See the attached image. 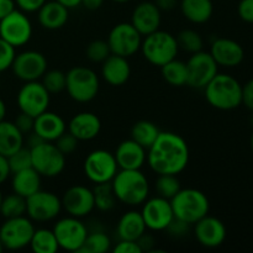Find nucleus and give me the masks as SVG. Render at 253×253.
I'll return each instance as SVG.
<instances>
[{"instance_id": "ea45409f", "label": "nucleus", "mask_w": 253, "mask_h": 253, "mask_svg": "<svg viewBox=\"0 0 253 253\" xmlns=\"http://www.w3.org/2000/svg\"><path fill=\"white\" fill-rule=\"evenodd\" d=\"M85 54L89 61L94 62V63H103L110 56L111 51L106 41H104V40H94L86 46Z\"/></svg>"}, {"instance_id": "09e8293b", "label": "nucleus", "mask_w": 253, "mask_h": 253, "mask_svg": "<svg viewBox=\"0 0 253 253\" xmlns=\"http://www.w3.org/2000/svg\"><path fill=\"white\" fill-rule=\"evenodd\" d=\"M242 104L253 111V79L242 85Z\"/></svg>"}, {"instance_id": "c756f323", "label": "nucleus", "mask_w": 253, "mask_h": 253, "mask_svg": "<svg viewBox=\"0 0 253 253\" xmlns=\"http://www.w3.org/2000/svg\"><path fill=\"white\" fill-rule=\"evenodd\" d=\"M24 146V135L11 121L0 123V155L9 157Z\"/></svg>"}, {"instance_id": "9b49d317", "label": "nucleus", "mask_w": 253, "mask_h": 253, "mask_svg": "<svg viewBox=\"0 0 253 253\" xmlns=\"http://www.w3.org/2000/svg\"><path fill=\"white\" fill-rule=\"evenodd\" d=\"M0 37L12 47H22L32 37V24L26 12L14 9L0 20Z\"/></svg>"}, {"instance_id": "2eb2a0df", "label": "nucleus", "mask_w": 253, "mask_h": 253, "mask_svg": "<svg viewBox=\"0 0 253 253\" xmlns=\"http://www.w3.org/2000/svg\"><path fill=\"white\" fill-rule=\"evenodd\" d=\"M187 85L194 89H204L219 72V66L209 52L199 51L193 53L187 62Z\"/></svg>"}, {"instance_id": "4c0bfd02", "label": "nucleus", "mask_w": 253, "mask_h": 253, "mask_svg": "<svg viewBox=\"0 0 253 253\" xmlns=\"http://www.w3.org/2000/svg\"><path fill=\"white\" fill-rule=\"evenodd\" d=\"M182 189L180 182L177 175L173 174H161L156 180V192L157 195L170 200L179 190Z\"/></svg>"}, {"instance_id": "a19ab883", "label": "nucleus", "mask_w": 253, "mask_h": 253, "mask_svg": "<svg viewBox=\"0 0 253 253\" xmlns=\"http://www.w3.org/2000/svg\"><path fill=\"white\" fill-rule=\"evenodd\" d=\"M7 162H9L10 170L11 174L19 170L26 169V168L32 167V161H31V150L29 147H24L14 152L7 157Z\"/></svg>"}, {"instance_id": "79ce46f5", "label": "nucleus", "mask_w": 253, "mask_h": 253, "mask_svg": "<svg viewBox=\"0 0 253 253\" xmlns=\"http://www.w3.org/2000/svg\"><path fill=\"white\" fill-rule=\"evenodd\" d=\"M15 56H16L15 47H12L0 37V73L11 68Z\"/></svg>"}, {"instance_id": "f8f14e48", "label": "nucleus", "mask_w": 253, "mask_h": 253, "mask_svg": "<svg viewBox=\"0 0 253 253\" xmlns=\"http://www.w3.org/2000/svg\"><path fill=\"white\" fill-rule=\"evenodd\" d=\"M59 249L68 252H79L88 236V229L79 217L67 216L58 220L53 226Z\"/></svg>"}, {"instance_id": "8fccbe9b", "label": "nucleus", "mask_w": 253, "mask_h": 253, "mask_svg": "<svg viewBox=\"0 0 253 253\" xmlns=\"http://www.w3.org/2000/svg\"><path fill=\"white\" fill-rule=\"evenodd\" d=\"M189 226L190 225L185 224V222L180 221V220L174 219L172 222H170L169 226L167 227V231L170 232L173 236H183L184 234H187Z\"/></svg>"}, {"instance_id": "bb28decb", "label": "nucleus", "mask_w": 253, "mask_h": 253, "mask_svg": "<svg viewBox=\"0 0 253 253\" xmlns=\"http://www.w3.org/2000/svg\"><path fill=\"white\" fill-rule=\"evenodd\" d=\"M146 227L141 211L130 210L125 212L116 225V234L120 240L137 241L146 232Z\"/></svg>"}, {"instance_id": "13d9d810", "label": "nucleus", "mask_w": 253, "mask_h": 253, "mask_svg": "<svg viewBox=\"0 0 253 253\" xmlns=\"http://www.w3.org/2000/svg\"><path fill=\"white\" fill-rule=\"evenodd\" d=\"M5 116H6V105L2 99H0V123L5 120Z\"/></svg>"}, {"instance_id": "a878e982", "label": "nucleus", "mask_w": 253, "mask_h": 253, "mask_svg": "<svg viewBox=\"0 0 253 253\" xmlns=\"http://www.w3.org/2000/svg\"><path fill=\"white\" fill-rule=\"evenodd\" d=\"M37 12H39L40 25L46 30L62 29L67 24L69 17L68 9L57 0L46 1Z\"/></svg>"}, {"instance_id": "603ef678", "label": "nucleus", "mask_w": 253, "mask_h": 253, "mask_svg": "<svg viewBox=\"0 0 253 253\" xmlns=\"http://www.w3.org/2000/svg\"><path fill=\"white\" fill-rule=\"evenodd\" d=\"M137 242H138V245H140V247H141V250H142V252L143 251L152 252L153 251V247H155V245H156V242H155V240H153V237L150 236V235H146V232L142 235V236L140 237V239L137 240Z\"/></svg>"}, {"instance_id": "f704fd0d", "label": "nucleus", "mask_w": 253, "mask_h": 253, "mask_svg": "<svg viewBox=\"0 0 253 253\" xmlns=\"http://www.w3.org/2000/svg\"><path fill=\"white\" fill-rule=\"evenodd\" d=\"M93 193L95 208L98 210H100V211H109V210H111L115 207L116 202H118L115 194H114L111 182L95 184Z\"/></svg>"}, {"instance_id": "412c9836", "label": "nucleus", "mask_w": 253, "mask_h": 253, "mask_svg": "<svg viewBox=\"0 0 253 253\" xmlns=\"http://www.w3.org/2000/svg\"><path fill=\"white\" fill-rule=\"evenodd\" d=\"M162 22V11L152 1H142L133 9L131 24L142 37L157 31Z\"/></svg>"}, {"instance_id": "0eeeda50", "label": "nucleus", "mask_w": 253, "mask_h": 253, "mask_svg": "<svg viewBox=\"0 0 253 253\" xmlns=\"http://www.w3.org/2000/svg\"><path fill=\"white\" fill-rule=\"evenodd\" d=\"M30 150L32 168L41 177H58L66 168V156L57 148L54 142L43 141Z\"/></svg>"}, {"instance_id": "de8ad7c7", "label": "nucleus", "mask_w": 253, "mask_h": 253, "mask_svg": "<svg viewBox=\"0 0 253 253\" xmlns=\"http://www.w3.org/2000/svg\"><path fill=\"white\" fill-rule=\"evenodd\" d=\"M15 6L24 12H36L47 0H14Z\"/></svg>"}, {"instance_id": "680f3d73", "label": "nucleus", "mask_w": 253, "mask_h": 253, "mask_svg": "<svg viewBox=\"0 0 253 253\" xmlns=\"http://www.w3.org/2000/svg\"><path fill=\"white\" fill-rule=\"evenodd\" d=\"M2 193H1V190H0V205H1V202H2Z\"/></svg>"}, {"instance_id": "4be33fe9", "label": "nucleus", "mask_w": 253, "mask_h": 253, "mask_svg": "<svg viewBox=\"0 0 253 253\" xmlns=\"http://www.w3.org/2000/svg\"><path fill=\"white\" fill-rule=\"evenodd\" d=\"M114 156L119 169H141L147 160V150L130 138L116 147Z\"/></svg>"}, {"instance_id": "473e14b6", "label": "nucleus", "mask_w": 253, "mask_h": 253, "mask_svg": "<svg viewBox=\"0 0 253 253\" xmlns=\"http://www.w3.org/2000/svg\"><path fill=\"white\" fill-rule=\"evenodd\" d=\"M160 128L148 120L137 121L131 128V138L148 150L160 135Z\"/></svg>"}, {"instance_id": "e433bc0d", "label": "nucleus", "mask_w": 253, "mask_h": 253, "mask_svg": "<svg viewBox=\"0 0 253 253\" xmlns=\"http://www.w3.org/2000/svg\"><path fill=\"white\" fill-rule=\"evenodd\" d=\"M178 42L179 48L184 49V51L189 52V53H197V52L203 51V46H204V41L200 34L195 30L185 29L178 34L175 37Z\"/></svg>"}, {"instance_id": "37998d69", "label": "nucleus", "mask_w": 253, "mask_h": 253, "mask_svg": "<svg viewBox=\"0 0 253 253\" xmlns=\"http://www.w3.org/2000/svg\"><path fill=\"white\" fill-rule=\"evenodd\" d=\"M78 143L79 141L77 140L72 133H69L68 131H66L63 135H61L56 141H54V145L57 146V148H58L64 156H68L71 155V153H73L74 151L77 150V147H78Z\"/></svg>"}, {"instance_id": "20e7f679", "label": "nucleus", "mask_w": 253, "mask_h": 253, "mask_svg": "<svg viewBox=\"0 0 253 253\" xmlns=\"http://www.w3.org/2000/svg\"><path fill=\"white\" fill-rule=\"evenodd\" d=\"M174 219L188 225H194L209 214L210 203L202 190L194 188L180 189L170 199Z\"/></svg>"}, {"instance_id": "5fc2aeb1", "label": "nucleus", "mask_w": 253, "mask_h": 253, "mask_svg": "<svg viewBox=\"0 0 253 253\" xmlns=\"http://www.w3.org/2000/svg\"><path fill=\"white\" fill-rule=\"evenodd\" d=\"M15 9L14 0H0V20L4 19L7 14Z\"/></svg>"}, {"instance_id": "f03ea898", "label": "nucleus", "mask_w": 253, "mask_h": 253, "mask_svg": "<svg viewBox=\"0 0 253 253\" xmlns=\"http://www.w3.org/2000/svg\"><path fill=\"white\" fill-rule=\"evenodd\" d=\"M111 185L116 200L127 207L142 205L150 195L148 179L141 169H119Z\"/></svg>"}, {"instance_id": "e2e57ef3", "label": "nucleus", "mask_w": 253, "mask_h": 253, "mask_svg": "<svg viewBox=\"0 0 253 253\" xmlns=\"http://www.w3.org/2000/svg\"><path fill=\"white\" fill-rule=\"evenodd\" d=\"M251 148H252V152H253V133L251 136Z\"/></svg>"}, {"instance_id": "4d7b16f0", "label": "nucleus", "mask_w": 253, "mask_h": 253, "mask_svg": "<svg viewBox=\"0 0 253 253\" xmlns=\"http://www.w3.org/2000/svg\"><path fill=\"white\" fill-rule=\"evenodd\" d=\"M58 2H61L63 6H66L67 9H74V7L82 5V0H57Z\"/></svg>"}, {"instance_id": "7c9ffc66", "label": "nucleus", "mask_w": 253, "mask_h": 253, "mask_svg": "<svg viewBox=\"0 0 253 253\" xmlns=\"http://www.w3.org/2000/svg\"><path fill=\"white\" fill-rule=\"evenodd\" d=\"M161 73L163 79L172 86L187 85L188 82V68L187 62L180 59H172L165 66L161 67Z\"/></svg>"}, {"instance_id": "7ed1b4c3", "label": "nucleus", "mask_w": 253, "mask_h": 253, "mask_svg": "<svg viewBox=\"0 0 253 253\" xmlns=\"http://www.w3.org/2000/svg\"><path fill=\"white\" fill-rule=\"evenodd\" d=\"M204 91L208 103L219 110H234L242 104V85L230 74L217 73Z\"/></svg>"}, {"instance_id": "6ab92c4d", "label": "nucleus", "mask_w": 253, "mask_h": 253, "mask_svg": "<svg viewBox=\"0 0 253 253\" xmlns=\"http://www.w3.org/2000/svg\"><path fill=\"white\" fill-rule=\"evenodd\" d=\"M226 226L215 216H204L194 224V236L197 241L207 249H216L226 240Z\"/></svg>"}, {"instance_id": "4468645a", "label": "nucleus", "mask_w": 253, "mask_h": 253, "mask_svg": "<svg viewBox=\"0 0 253 253\" xmlns=\"http://www.w3.org/2000/svg\"><path fill=\"white\" fill-rule=\"evenodd\" d=\"M61 210V198L52 192L40 189L39 192L26 198V215L32 221H51L58 216Z\"/></svg>"}, {"instance_id": "5701e85b", "label": "nucleus", "mask_w": 253, "mask_h": 253, "mask_svg": "<svg viewBox=\"0 0 253 253\" xmlns=\"http://www.w3.org/2000/svg\"><path fill=\"white\" fill-rule=\"evenodd\" d=\"M101 121L90 111H83L71 119L67 125V131L78 141H90L100 133Z\"/></svg>"}, {"instance_id": "aec40b11", "label": "nucleus", "mask_w": 253, "mask_h": 253, "mask_svg": "<svg viewBox=\"0 0 253 253\" xmlns=\"http://www.w3.org/2000/svg\"><path fill=\"white\" fill-rule=\"evenodd\" d=\"M210 54L216 62L217 66L234 68L240 66L245 59V49L235 40L220 37L211 43Z\"/></svg>"}, {"instance_id": "39448f33", "label": "nucleus", "mask_w": 253, "mask_h": 253, "mask_svg": "<svg viewBox=\"0 0 253 253\" xmlns=\"http://www.w3.org/2000/svg\"><path fill=\"white\" fill-rule=\"evenodd\" d=\"M140 51L148 63L161 68L169 61L177 58L179 46L175 36L167 31L157 30L142 39Z\"/></svg>"}, {"instance_id": "864d4df0", "label": "nucleus", "mask_w": 253, "mask_h": 253, "mask_svg": "<svg viewBox=\"0 0 253 253\" xmlns=\"http://www.w3.org/2000/svg\"><path fill=\"white\" fill-rule=\"evenodd\" d=\"M156 6L161 10V11H172L175 9L178 5V0H156Z\"/></svg>"}, {"instance_id": "423d86ee", "label": "nucleus", "mask_w": 253, "mask_h": 253, "mask_svg": "<svg viewBox=\"0 0 253 253\" xmlns=\"http://www.w3.org/2000/svg\"><path fill=\"white\" fill-rule=\"evenodd\" d=\"M100 82L93 69L77 66L66 73V90L77 103H89L99 93Z\"/></svg>"}, {"instance_id": "1a4fd4ad", "label": "nucleus", "mask_w": 253, "mask_h": 253, "mask_svg": "<svg viewBox=\"0 0 253 253\" xmlns=\"http://www.w3.org/2000/svg\"><path fill=\"white\" fill-rule=\"evenodd\" d=\"M106 42L111 53L130 58L141 49L142 35L131 22H120L110 30Z\"/></svg>"}, {"instance_id": "3c124183", "label": "nucleus", "mask_w": 253, "mask_h": 253, "mask_svg": "<svg viewBox=\"0 0 253 253\" xmlns=\"http://www.w3.org/2000/svg\"><path fill=\"white\" fill-rule=\"evenodd\" d=\"M10 174H11V170H10L7 157L0 155V184L6 182L7 178L10 177Z\"/></svg>"}, {"instance_id": "2f4dec72", "label": "nucleus", "mask_w": 253, "mask_h": 253, "mask_svg": "<svg viewBox=\"0 0 253 253\" xmlns=\"http://www.w3.org/2000/svg\"><path fill=\"white\" fill-rule=\"evenodd\" d=\"M30 247L35 253H56L59 250L53 230L35 229Z\"/></svg>"}, {"instance_id": "58836bf2", "label": "nucleus", "mask_w": 253, "mask_h": 253, "mask_svg": "<svg viewBox=\"0 0 253 253\" xmlns=\"http://www.w3.org/2000/svg\"><path fill=\"white\" fill-rule=\"evenodd\" d=\"M41 83L49 94H58L66 90V73L59 69H47L41 78Z\"/></svg>"}, {"instance_id": "49530a36", "label": "nucleus", "mask_w": 253, "mask_h": 253, "mask_svg": "<svg viewBox=\"0 0 253 253\" xmlns=\"http://www.w3.org/2000/svg\"><path fill=\"white\" fill-rule=\"evenodd\" d=\"M113 251L115 253H142L138 242L131 240H120L115 245Z\"/></svg>"}, {"instance_id": "ddd939ff", "label": "nucleus", "mask_w": 253, "mask_h": 253, "mask_svg": "<svg viewBox=\"0 0 253 253\" xmlns=\"http://www.w3.org/2000/svg\"><path fill=\"white\" fill-rule=\"evenodd\" d=\"M49 101H51V94L40 81L25 82L16 96V103L20 111L31 115L32 118H36L48 110Z\"/></svg>"}, {"instance_id": "cd10ccee", "label": "nucleus", "mask_w": 253, "mask_h": 253, "mask_svg": "<svg viewBox=\"0 0 253 253\" xmlns=\"http://www.w3.org/2000/svg\"><path fill=\"white\" fill-rule=\"evenodd\" d=\"M41 178L32 167L12 173V192L24 198H29L41 189Z\"/></svg>"}, {"instance_id": "c03bdc74", "label": "nucleus", "mask_w": 253, "mask_h": 253, "mask_svg": "<svg viewBox=\"0 0 253 253\" xmlns=\"http://www.w3.org/2000/svg\"><path fill=\"white\" fill-rule=\"evenodd\" d=\"M34 123H35V118H32L31 115H27V114L21 113L20 111L19 115L16 116L15 119L14 124L16 125V127L21 131L22 135H29L34 131Z\"/></svg>"}, {"instance_id": "a18cd8bd", "label": "nucleus", "mask_w": 253, "mask_h": 253, "mask_svg": "<svg viewBox=\"0 0 253 253\" xmlns=\"http://www.w3.org/2000/svg\"><path fill=\"white\" fill-rule=\"evenodd\" d=\"M237 12L242 21L253 24V0H240Z\"/></svg>"}, {"instance_id": "c9c22d12", "label": "nucleus", "mask_w": 253, "mask_h": 253, "mask_svg": "<svg viewBox=\"0 0 253 253\" xmlns=\"http://www.w3.org/2000/svg\"><path fill=\"white\" fill-rule=\"evenodd\" d=\"M111 247V240L105 232L93 231L88 234L85 242L79 250L84 253H104L109 251Z\"/></svg>"}, {"instance_id": "393cba45", "label": "nucleus", "mask_w": 253, "mask_h": 253, "mask_svg": "<svg viewBox=\"0 0 253 253\" xmlns=\"http://www.w3.org/2000/svg\"><path fill=\"white\" fill-rule=\"evenodd\" d=\"M131 67L127 58L111 53L101 63V77L111 86H121L130 79Z\"/></svg>"}, {"instance_id": "dca6fc26", "label": "nucleus", "mask_w": 253, "mask_h": 253, "mask_svg": "<svg viewBox=\"0 0 253 253\" xmlns=\"http://www.w3.org/2000/svg\"><path fill=\"white\" fill-rule=\"evenodd\" d=\"M142 205L141 215L146 227L151 231H165L174 220L170 200L157 195L147 199Z\"/></svg>"}, {"instance_id": "72a5a7b5", "label": "nucleus", "mask_w": 253, "mask_h": 253, "mask_svg": "<svg viewBox=\"0 0 253 253\" xmlns=\"http://www.w3.org/2000/svg\"><path fill=\"white\" fill-rule=\"evenodd\" d=\"M0 214L5 219L26 215V198L21 197L16 193L4 197L1 205H0Z\"/></svg>"}, {"instance_id": "a211bd4d", "label": "nucleus", "mask_w": 253, "mask_h": 253, "mask_svg": "<svg viewBox=\"0 0 253 253\" xmlns=\"http://www.w3.org/2000/svg\"><path fill=\"white\" fill-rule=\"evenodd\" d=\"M62 209L67 211L69 216L85 217L95 209L93 189L84 185H73L64 192L61 199Z\"/></svg>"}, {"instance_id": "c85d7f7f", "label": "nucleus", "mask_w": 253, "mask_h": 253, "mask_svg": "<svg viewBox=\"0 0 253 253\" xmlns=\"http://www.w3.org/2000/svg\"><path fill=\"white\" fill-rule=\"evenodd\" d=\"M179 7L183 16L193 24H205L214 14L211 0H180Z\"/></svg>"}, {"instance_id": "052dcab7", "label": "nucleus", "mask_w": 253, "mask_h": 253, "mask_svg": "<svg viewBox=\"0 0 253 253\" xmlns=\"http://www.w3.org/2000/svg\"><path fill=\"white\" fill-rule=\"evenodd\" d=\"M2 250H4V246H2V244H1V240H0V253L2 252Z\"/></svg>"}, {"instance_id": "f3484780", "label": "nucleus", "mask_w": 253, "mask_h": 253, "mask_svg": "<svg viewBox=\"0 0 253 253\" xmlns=\"http://www.w3.org/2000/svg\"><path fill=\"white\" fill-rule=\"evenodd\" d=\"M47 59L37 51H24L16 54L11 64L14 76L22 82L40 81L47 72Z\"/></svg>"}, {"instance_id": "f257e3e1", "label": "nucleus", "mask_w": 253, "mask_h": 253, "mask_svg": "<svg viewBox=\"0 0 253 253\" xmlns=\"http://www.w3.org/2000/svg\"><path fill=\"white\" fill-rule=\"evenodd\" d=\"M189 157V147L182 136L169 131H161L147 150L146 162L156 174L178 175L187 168Z\"/></svg>"}, {"instance_id": "b1692460", "label": "nucleus", "mask_w": 253, "mask_h": 253, "mask_svg": "<svg viewBox=\"0 0 253 253\" xmlns=\"http://www.w3.org/2000/svg\"><path fill=\"white\" fill-rule=\"evenodd\" d=\"M67 131L66 121L58 114L52 111H44L35 118L34 132L47 142H54L61 135Z\"/></svg>"}, {"instance_id": "6e6d98bb", "label": "nucleus", "mask_w": 253, "mask_h": 253, "mask_svg": "<svg viewBox=\"0 0 253 253\" xmlns=\"http://www.w3.org/2000/svg\"><path fill=\"white\" fill-rule=\"evenodd\" d=\"M104 4V0H82V5L88 10H98Z\"/></svg>"}, {"instance_id": "6e6552de", "label": "nucleus", "mask_w": 253, "mask_h": 253, "mask_svg": "<svg viewBox=\"0 0 253 253\" xmlns=\"http://www.w3.org/2000/svg\"><path fill=\"white\" fill-rule=\"evenodd\" d=\"M34 231L32 220L25 215L5 219L4 224L0 226V240L4 249L17 251L29 246Z\"/></svg>"}, {"instance_id": "bf43d9fd", "label": "nucleus", "mask_w": 253, "mask_h": 253, "mask_svg": "<svg viewBox=\"0 0 253 253\" xmlns=\"http://www.w3.org/2000/svg\"><path fill=\"white\" fill-rule=\"evenodd\" d=\"M113 1L118 2V4H125V2H128L130 0H113Z\"/></svg>"}, {"instance_id": "9d476101", "label": "nucleus", "mask_w": 253, "mask_h": 253, "mask_svg": "<svg viewBox=\"0 0 253 253\" xmlns=\"http://www.w3.org/2000/svg\"><path fill=\"white\" fill-rule=\"evenodd\" d=\"M84 174L94 184L109 183L119 172L114 153L106 150H95L84 160Z\"/></svg>"}]
</instances>
